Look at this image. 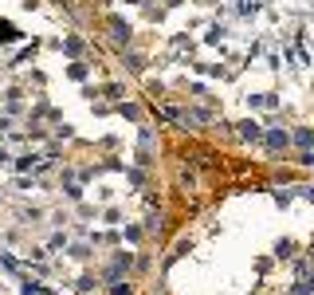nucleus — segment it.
<instances>
[{"label": "nucleus", "instance_id": "nucleus-3", "mask_svg": "<svg viewBox=\"0 0 314 295\" xmlns=\"http://www.w3.org/2000/svg\"><path fill=\"white\" fill-rule=\"evenodd\" d=\"M295 142H299V146H314V134H310V130H302L299 138H295Z\"/></svg>", "mask_w": 314, "mask_h": 295}, {"label": "nucleus", "instance_id": "nucleus-1", "mask_svg": "<svg viewBox=\"0 0 314 295\" xmlns=\"http://www.w3.org/2000/svg\"><path fill=\"white\" fill-rule=\"evenodd\" d=\"M239 134H243L248 142H259V126H252V122H243V126H239Z\"/></svg>", "mask_w": 314, "mask_h": 295}, {"label": "nucleus", "instance_id": "nucleus-2", "mask_svg": "<svg viewBox=\"0 0 314 295\" xmlns=\"http://www.w3.org/2000/svg\"><path fill=\"white\" fill-rule=\"evenodd\" d=\"M267 142H271V146H275V150H279V146H287V142H291V138H287L283 130H271V134H267Z\"/></svg>", "mask_w": 314, "mask_h": 295}]
</instances>
